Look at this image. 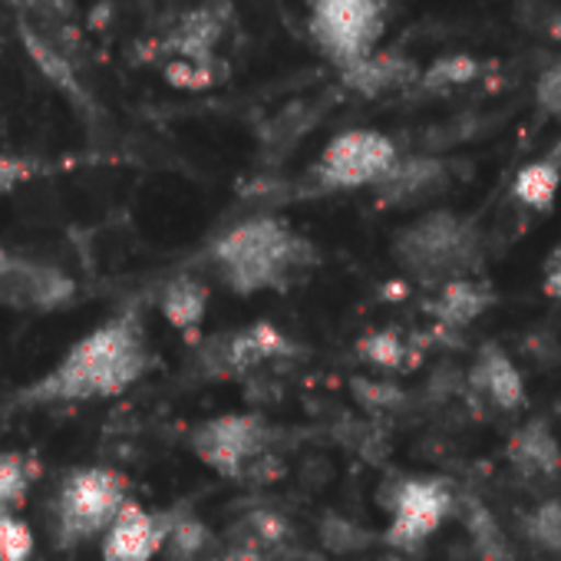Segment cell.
Returning a JSON list of instances; mask_svg holds the SVG:
<instances>
[{
  "label": "cell",
  "instance_id": "cell-1",
  "mask_svg": "<svg viewBox=\"0 0 561 561\" xmlns=\"http://www.w3.org/2000/svg\"><path fill=\"white\" fill-rule=\"evenodd\" d=\"M152 364L146 324L136 311H126L103 328L80 337L54 370L24 387L18 407H57V403H90L113 400L146 377Z\"/></svg>",
  "mask_w": 561,
  "mask_h": 561
},
{
  "label": "cell",
  "instance_id": "cell-15",
  "mask_svg": "<svg viewBox=\"0 0 561 561\" xmlns=\"http://www.w3.org/2000/svg\"><path fill=\"white\" fill-rule=\"evenodd\" d=\"M341 73H344V83L360 96H387V93L416 87L423 77V70L410 57H400L390 50H377Z\"/></svg>",
  "mask_w": 561,
  "mask_h": 561
},
{
  "label": "cell",
  "instance_id": "cell-7",
  "mask_svg": "<svg viewBox=\"0 0 561 561\" xmlns=\"http://www.w3.org/2000/svg\"><path fill=\"white\" fill-rule=\"evenodd\" d=\"M400 149L390 136L377 129H344L318 156L311 175L328 192L377 188L397 165Z\"/></svg>",
  "mask_w": 561,
  "mask_h": 561
},
{
  "label": "cell",
  "instance_id": "cell-10",
  "mask_svg": "<svg viewBox=\"0 0 561 561\" xmlns=\"http://www.w3.org/2000/svg\"><path fill=\"white\" fill-rule=\"evenodd\" d=\"M175 522L162 512H149L136 499L126 502L119 518L100 538V561H156L169 545Z\"/></svg>",
  "mask_w": 561,
  "mask_h": 561
},
{
  "label": "cell",
  "instance_id": "cell-23",
  "mask_svg": "<svg viewBox=\"0 0 561 561\" xmlns=\"http://www.w3.org/2000/svg\"><path fill=\"white\" fill-rule=\"evenodd\" d=\"M357 354H360V360H367L370 367L397 370V367L403 364L407 344H403V337L393 334V331H377V334H367V337L357 344Z\"/></svg>",
  "mask_w": 561,
  "mask_h": 561
},
{
  "label": "cell",
  "instance_id": "cell-4",
  "mask_svg": "<svg viewBox=\"0 0 561 561\" xmlns=\"http://www.w3.org/2000/svg\"><path fill=\"white\" fill-rule=\"evenodd\" d=\"M129 502V482L106 466L73 469L54 502V531L60 548L100 541Z\"/></svg>",
  "mask_w": 561,
  "mask_h": 561
},
{
  "label": "cell",
  "instance_id": "cell-3",
  "mask_svg": "<svg viewBox=\"0 0 561 561\" xmlns=\"http://www.w3.org/2000/svg\"><path fill=\"white\" fill-rule=\"evenodd\" d=\"M390 254L416 285L443 288L459 277H479L482 231L459 211L426 208L393 234Z\"/></svg>",
  "mask_w": 561,
  "mask_h": 561
},
{
  "label": "cell",
  "instance_id": "cell-9",
  "mask_svg": "<svg viewBox=\"0 0 561 561\" xmlns=\"http://www.w3.org/2000/svg\"><path fill=\"white\" fill-rule=\"evenodd\" d=\"M73 280L44 261L0 251V305L21 311H57L73 301Z\"/></svg>",
  "mask_w": 561,
  "mask_h": 561
},
{
  "label": "cell",
  "instance_id": "cell-14",
  "mask_svg": "<svg viewBox=\"0 0 561 561\" xmlns=\"http://www.w3.org/2000/svg\"><path fill=\"white\" fill-rule=\"evenodd\" d=\"M505 459L522 479L548 482L561 472V443L545 420H531L508 436Z\"/></svg>",
  "mask_w": 561,
  "mask_h": 561
},
{
  "label": "cell",
  "instance_id": "cell-25",
  "mask_svg": "<svg viewBox=\"0 0 561 561\" xmlns=\"http://www.w3.org/2000/svg\"><path fill=\"white\" fill-rule=\"evenodd\" d=\"M541 295L561 305V244H554L541 264Z\"/></svg>",
  "mask_w": 561,
  "mask_h": 561
},
{
  "label": "cell",
  "instance_id": "cell-19",
  "mask_svg": "<svg viewBox=\"0 0 561 561\" xmlns=\"http://www.w3.org/2000/svg\"><path fill=\"white\" fill-rule=\"evenodd\" d=\"M482 73L479 60L469 57V54H449V57H439L433 60L423 77H420V90H430V93H449V90H459V87H469L476 77Z\"/></svg>",
  "mask_w": 561,
  "mask_h": 561
},
{
  "label": "cell",
  "instance_id": "cell-21",
  "mask_svg": "<svg viewBox=\"0 0 561 561\" xmlns=\"http://www.w3.org/2000/svg\"><path fill=\"white\" fill-rule=\"evenodd\" d=\"M31 492V472L24 456L0 453V512H18L27 502Z\"/></svg>",
  "mask_w": 561,
  "mask_h": 561
},
{
  "label": "cell",
  "instance_id": "cell-22",
  "mask_svg": "<svg viewBox=\"0 0 561 561\" xmlns=\"http://www.w3.org/2000/svg\"><path fill=\"white\" fill-rule=\"evenodd\" d=\"M34 531L18 512H0V561H34Z\"/></svg>",
  "mask_w": 561,
  "mask_h": 561
},
{
  "label": "cell",
  "instance_id": "cell-5",
  "mask_svg": "<svg viewBox=\"0 0 561 561\" xmlns=\"http://www.w3.org/2000/svg\"><path fill=\"white\" fill-rule=\"evenodd\" d=\"M192 456L221 479H244L271 453V423L261 413H218L188 430Z\"/></svg>",
  "mask_w": 561,
  "mask_h": 561
},
{
  "label": "cell",
  "instance_id": "cell-20",
  "mask_svg": "<svg viewBox=\"0 0 561 561\" xmlns=\"http://www.w3.org/2000/svg\"><path fill=\"white\" fill-rule=\"evenodd\" d=\"M525 535L528 541L545 551L561 558V499H545L525 515Z\"/></svg>",
  "mask_w": 561,
  "mask_h": 561
},
{
  "label": "cell",
  "instance_id": "cell-2",
  "mask_svg": "<svg viewBox=\"0 0 561 561\" xmlns=\"http://www.w3.org/2000/svg\"><path fill=\"white\" fill-rule=\"evenodd\" d=\"M321 254L280 215H251L218 234L208 248V264L221 288L238 298L288 291L318 267Z\"/></svg>",
  "mask_w": 561,
  "mask_h": 561
},
{
  "label": "cell",
  "instance_id": "cell-6",
  "mask_svg": "<svg viewBox=\"0 0 561 561\" xmlns=\"http://www.w3.org/2000/svg\"><path fill=\"white\" fill-rule=\"evenodd\" d=\"M308 8L311 41L337 70L377 54L387 27L383 0H308Z\"/></svg>",
  "mask_w": 561,
  "mask_h": 561
},
{
  "label": "cell",
  "instance_id": "cell-26",
  "mask_svg": "<svg viewBox=\"0 0 561 561\" xmlns=\"http://www.w3.org/2000/svg\"><path fill=\"white\" fill-rule=\"evenodd\" d=\"M225 561H264L261 554H254V551H248V548H238V551H231Z\"/></svg>",
  "mask_w": 561,
  "mask_h": 561
},
{
  "label": "cell",
  "instance_id": "cell-24",
  "mask_svg": "<svg viewBox=\"0 0 561 561\" xmlns=\"http://www.w3.org/2000/svg\"><path fill=\"white\" fill-rule=\"evenodd\" d=\"M535 103L541 113H551L558 116L561 113V60L548 64L538 80H535Z\"/></svg>",
  "mask_w": 561,
  "mask_h": 561
},
{
  "label": "cell",
  "instance_id": "cell-8",
  "mask_svg": "<svg viewBox=\"0 0 561 561\" xmlns=\"http://www.w3.org/2000/svg\"><path fill=\"white\" fill-rule=\"evenodd\" d=\"M456 492L443 476H403L387 495V531L383 538L400 551L426 545L453 515Z\"/></svg>",
  "mask_w": 561,
  "mask_h": 561
},
{
  "label": "cell",
  "instance_id": "cell-27",
  "mask_svg": "<svg viewBox=\"0 0 561 561\" xmlns=\"http://www.w3.org/2000/svg\"><path fill=\"white\" fill-rule=\"evenodd\" d=\"M548 34H551V41H558V44H561V14H554V18H551Z\"/></svg>",
  "mask_w": 561,
  "mask_h": 561
},
{
  "label": "cell",
  "instance_id": "cell-18",
  "mask_svg": "<svg viewBox=\"0 0 561 561\" xmlns=\"http://www.w3.org/2000/svg\"><path fill=\"white\" fill-rule=\"evenodd\" d=\"M492 301H495V295L482 277H459V280H449V285L436 288L430 311L443 324L466 328V324L479 321L492 308Z\"/></svg>",
  "mask_w": 561,
  "mask_h": 561
},
{
  "label": "cell",
  "instance_id": "cell-17",
  "mask_svg": "<svg viewBox=\"0 0 561 561\" xmlns=\"http://www.w3.org/2000/svg\"><path fill=\"white\" fill-rule=\"evenodd\" d=\"M558 188H561V149H554L535 162H525L508 185V198L525 211L548 215L554 208Z\"/></svg>",
  "mask_w": 561,
  "mask_h": 561
},
{
  "label": "cell",
  "instance_id": "cell-16",
  "mask_svg": "<svg viewBox=\"0 0 561 561\" xmlns=\"http://www.w3.org/2000/svg\"><path fill=\"white\" fill-rule=\"evenodd\" d=\"M208 305H211V288L195 274H179L159 291L162 318L169 321V328H175L185 337L198 334V328L208 314Z\"/></svg>",
  "mask_w": 561,
  "mask_h": 561
},
{
  "label": "cell",
  "instance_id": "cell-12",
  "mask_svg": "<svg viewBox=\"0 0 561 561\" xmlns=\"http://www.w3.org/2000/svg\"><path fill=\"white\" fill-rule=\"evenodd\" d=\"M453 185V169L436 156H400L387 179L374 188L380 205L390 208H420L439 198Z\"/></svg>",
  "mask_w": 561,
  "mask_h": 561
},
{
  "label": "cell",
  "instance_id": "cell-13",
  "mask_svg": "<svg viewBox=\"0 0 561 561\" xmlns=\"http://www.w3.org/2000/svg\"><path fill=\"white\" fill-rule=\"evenodd\" d=\"M469 390H472V397H479L482 407H489L495 413H505V416L522 413L528 407V387H525L522 370L495 344H485L479 351V357L472 360Z\"/></svg>",
  "mask_w": 561,
  "mask_h": 561
},
{
  "label": "cell",
  "instance_id": "cell-11",
  "mask_svg": "<svg viewBox=\"0 0 561 561\" xmlns=\"http://www.w3.org/2000/svg\"><path fill=\"white\" fill-rule=\"evenodd\" d=\"M288 354H295V344L285 331L274 328L271 321H254L241 331H231V334L208 341L205 364H208V370L231 377V374L254 370L267 360L288 357Z\"/></svg>",
  "mask_w": 561,
  "mask_h": 561
}]
</instances>
